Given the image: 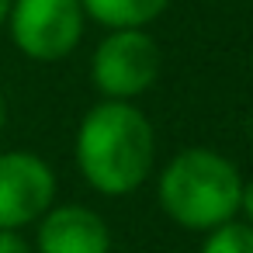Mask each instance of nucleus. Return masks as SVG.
I'll list each match as a JSON object with an SVG mask.
<instances>
[{
    "mask_svg": "<svg viewBox=\"0 0 253 253\" xmlns=\"http://www.w3.org/2000/svg\"><path fill=\"white\" fill-rule=\"evenodd\" d=\"M4 28L25 59L63 63L84 42L87 14L80 0H11Z\"/></svg>",
    "mask_w": 253,
    "mask_h": 253,
    "instance_id": "nucleus-4",
    "label": "nucleus"
},
{
    "mask_svg": "<svg viewBox=\"0 0 253 253\" xmlns=\"http://www.w3.org/2000/svg\"><path fill=\"white\" fill-rule=\"evenodd\" d=\"M239 215L243 222L253 225V180H243V194H239Z\"/></svg>",
    "mask_w": 253,
    "mask_h": 253,
    "instance_id": "nucleus-10",
    "label": "nucleus"
},
{
    "mask_svg": "<svg viewBox=\"0 0 253 253\" xmlns=\"http://www.w3.org/2000/svg\"><path fill=\"white\" fill-rule=\"evenodd\" d=\"M73 160L97 194H135L156 170V128L135 101H97L77 125Z\"/></svg>",
    "mask_w": 253,
    "mask_h": 253,
    "instance_id": "nucleus-1",
    "label": "nucleus"
},
{
    "mask_svg": "<svg viewBox=\"0 0 253 253\" xmlns=\"http://www.w3.org/2000/svg\"><path fill=\"white\" fill-rule=\"evenodd\" d=\"M111 253H139V250H111Z\"/></svg>",
    "mask_w": 253,
    "mask_h": 253,
    "instance_id": "nucleus-13",
    "label": "nucleus"
},
{
    "mask_svg": "<svg viewBox=\"0 0 253 253\" xmlns=\"http://www.w3.org/2000/svg\"><path fill=\"white\" fill-rule=\"evenodd\" d=\"M87 21L101 28H146L153 25L173 0H80Z\"/></svg>",
    "mask_w": 253,
    "mask_h": 253,
    "instance_id": "nucleus-7",
    "label": "nucleus"
},
{
    "mask_svg": "<svg viewBox=\"0 0 253 253\" xmlns=\"http://www.w3.org/2000/svg\"><path fill=\"white\" fill-rule=\"evenodd\" d=\"M4 125H7V101H4V90H0V135H4Z\"/></svg>",
    "mask_w": 253,
    "mask_h": 253,
    "instance_id": "nucleus-11",
    "label": "nucleus"
},
{
    "mask_svg": "<svg viewBox=\"0 0 253 253\" xmlns=\"http://www.w3.org/2000/svg\"><path fill=\"white\" fill-rule=\"evenodd\" d=\"M35 253H111V229L101 211L80 201L52 205L35 222Z\"/></svg>",
    "mask_w": 253,
    "mask_h": 253,
    "instance_id": "nucleus-6",
    "label": "nucleus"
},
{
    "mask_svg": "<svg viewBox=\"0 0 253 253\" xmlns=\"http://www.w3.org/2000/svg\"><path fill=\"white\" fill-rule=\"evenodd\" d=\"M7 14H11V0H0V28L7 25Z\"/></svg>",
    "mask_w": 253,
    "mask_h": 253,
    "instance_id": "nucleus-12",
    "label": "nucleus"
},
{
    "mask_svg": "<svg viewBox=\"0 0 253 253\" xmlns=\"http://www.w3.org/2000/svg\"><path fill=\"white\" fill-rule=\"evenodd\" d=\"M56 170L32 149L0 153V229H28L56 205Z\"/></svg>",
    "mask_w": 253,
    "mask_h": 253,
    "instance_id": "nucleus-5",
    "label": "nucleus"
},
{
    "mask_svg": "<svg viewBox=\"0 0 253 253\" xmlns=\"http://www.w3.org/2000/svg\"><path fill=\"white\" fill-rule=\"evenodd\" d=\"M198 253H253V225L243 218L222 222L205 232Z\"/></svg>",
    "mask_w": 253,
    "mask_h": 253,
    "instance_id": "nucleus-8",
    "label": "nucleus"
},
{
    "mask_svg": "<svg viewBox=\"0 0 253 253\" xmlns=\"http://www.w3.org/2000/svg\"><path fill=\"white\" fill-rule=\"evenodd\" d=\"M239 194H243V173L239 167L205 146L180 149L167 160V167L156 177V201L160 211L187 232H208L222 222L239 218Z\"/></svg>",
    "mask_w": 253,
    "mask_h": 253,
    "instance_id": "nucleus-2",
    "label": "nucleus"
},
{
    "mask_svg": "<svg viewBox=\"0 0 253 253\" xmlns=\"http://www.w3.org/2000/svg\"><path fill=\"white\" fill-rule=\"evenodd\" d=\"M160 45L146 28H111L90 56V84L101 101H139L160 80Z\"/></svg>",
    "mask_w": 253,
    "mask_h": 253,
    "instance_id": "nucleus-3",
    "label": "nucleus"
},
{
    "mask_svg": "<svg viewBox=\"0 0 253 253\" xmlns=\"http://www.w3.org/2000/svg\"><path fill=\"white\" fill-rule=\"evenodd\" d=\"M0 253H35V246L18 229H0Z\"/></svg>",
    "mask_w": 253,
    "mask_h": 253,
    "instance_id": "nucleus-9",
    "label": "nucleus"
}]
</instances>
